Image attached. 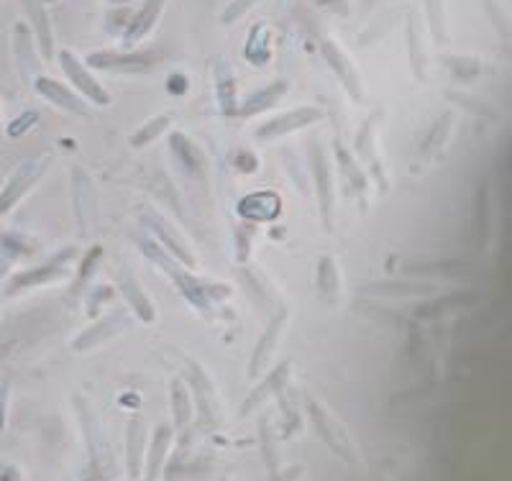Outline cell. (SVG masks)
Returning a JSON list of instances; mask_svg holds the SVG:
<instances>
[{"instance_id":"6da1fadb","label":"cell","mask_w":512,"mask_h":481,"mask_svg":"<svg viewBox=\"0 0 512 481\" xmlns=\"http://www.w3.org/2000/svg\"><path fill=\"white\" fill-rule=\"evenodd\" d=\"M136 249H139L146 259L152 261L159 272H164L172 279V284H175V290L182 295V300H185L195 313L203 315V318H216L218 305L233 295V290L228 284L216 282V279H203L195 272H190V269L182 267L180 261L172 259L154 238H136Z\"/></svg>"},{"instance_id":"7a4b0ae2","label":"cell","mask_w":512,"mask_h":481,"mask_svg":"<svg viewBox=\"0 0 512 481\" xmlns=\"http://www.w3.org/2000/svg\"><path fill=\"white\" fill-rule=\"evenodd\" d=\"M136 218L144 226L146 236L154 238L164 251H167L172 259H177L185 269L190 272H198L200 269V256L198 249L192 246V241L187 238V233L177 226L162 208L152 203H139L136 205Z\"/></svg>"},{"instance_id":"3957f363","label":"cell","mask_w":512,"mask_h":481,"mask_svg":"<svg viewBox=\"0 0 512 481\" xmlns=\"http://www.w3.org/2000/svg\"><path fill=\"white\" fill-rule=\"evenodd\" d=\"M77 259H80V249H77V246H64V249L54 251L49 259L39 261L34 267L18 269V272H13L11 279H8L6 295L18 297L24 295V292L49 287V284L64 282V279H72Z\"/></svg>"},{"instance_id":"277c9868","label":"cell","mask_w":512,"mask_h":481,"mask_svg":"<svg viewBox=\"0 0 512 481\" xmlns=\"http://www.w3.org/2000/svg\"><path fill=\"white\" fill-rule=\"evenodd\" d=\"M52 162L54 157L47 151V154L26 159V162H21L8 174L6 185L0 187V218L11 215L18 205L29 198L31 192L41 185V180L47 177V172L52 169Z\"/></svg>"},{"instance_id":"5b68a950","label":"cell","mask_w":512,"mask_h":481,"mask_svg":"<svg viewBox=\"0 0 512 481\" xmlns=\"http://www.w3.org/2000/svg\"><path fill=\"white\" fill-rule=\"evenodd\" d=\"M305 410H308L310 423H313L320 441L326 443V446L331 448V451L344 461V464H351V466L361 464V453L359 448H356L354 438L346 433L341 420H338L336 415L323 405V402H318L315 397H305Z\"/></svg>"},{"instance_id":"8992f818","label":"cell","mask_w":512,"mask_h":481,"mask_svg":"<svg viewBox=\"0 0 512 481\" xmlns=\"http://www.w3.org/2000/svg\"><path fill=\"white\" fill-rule=\"evenodd\" d=\"M70 198L72 215L82 238H93L100 223V192L95 177L85 167L75 164L70 172Z\"/></svg>"},{"instance_id":"52a82bcc","label":"cell","mask_w":512,"mask_h":481,"mask_svg":"<svg viewBox=\"0 0 512 481\" xmlns=\"http://www.w3.org/2000/svg\"><path fill=\"white\" fill-rule=\"evenodd\" d=\"M310 172L315 180L320 226L326 233H333L336 228V169H333V159L323 144L310 146Z\"/></svg>"},{"instance_id":"ba28073f","label":"cell","mask_w":512,"mask_h":481,"mask_svg":"<svg viewBox=\"0 0 512 481\" xmlns=\"http://www.w3.org/2000/svg\"><path fill=\"white\" fill-rule=\"evenodd\" d=\"M54 57H57L64 77L70 80V87L75 90L77 95H80V98L88 100L90 105H98V108H108V105L113 103L111 93L105 90L103 82L93 75V70H90L88 64L82 62V59L77 57L72 49H59Z\"/></svg>"},{"instance_id":"9c48e42d","label":"cell","mask_w":512,"mask_h":481,"mask_svg":"<svg viewBox=\"0 0 512 481\" xmlns=\"http://www.w3.org/2000/svg\"><path fill=\"white\" fill-rule=\"evenodd\" d=\"M287 328H290V308H282L274 313V318L269 320L264 333L259 336V341H256L254 354H251L249 361V379L256 382L262 374H267V371L272 369L274 359L280 354L282 341H285L287 336Z\"/></svg>"},{"instance_id":"30bf717a","label":"cell","mask_w":512,"mask_h":481,"mask_svg":"<svg viewBox=\"0 0 512 481\" xmlns=\"http://www.w3.org/2000/svg\"><path fill=\"white\" fill-rule=\"evenodd\" d=\"M379 113H374L369 121L361 123V128L356 131V141H354V157L359 159V164L367 169L369 180H374L379 185V192L387 190L390 185V174H387V164L382 159V149H379V139H377V128H379Z\"/></svg>"},{"instance_id":"8fae6325","label":"cell","mask_w":512,"mask_h":481,"mask_svg":"<svg viewBox=\"0 0 512 481\" xmlns=\"http://www.w3.org/2000/svg\"><path fill=\"white\" fill-rule=\"evenodd\" d=\"M167 144L169 157H172V162H175L177 172L182 177H187L192 182H203L208 177V154H205L203 146L192 139V136L182 134V131H169Z\"/></svg>"},{"instance_id":"7c38bea8","label":"cell","mask_w":512,"mask_h":481,"mask_svg":"<svg viewBox=\"0 0 512 481\" xmlns=\"http://www.w3.org/2000/svg\"><path fill=\"white\" fill-rule=\"evenodd\" d=\"M72 407H75L77 423H80L82 438H85V446H88V464L90 469H100V466L113 464L111 451L105 446V435L100 428V420L95 415V410L90 407L88 397L72 395Z\"/></svg>"},{"instance_id":"4fadbf2b","label":"cell","mask_w":512,"mask_h":481,"mask_svg":"<svg viewBox=\"0 0 512 481\" xmlns=\"http://www.w3.org/2000/svg\"><path fill=\"white\" fill-rule=\"evenodd\" d=\"M326 118V111L318 108V105H300V108H292V111L277 113V116L267 118L262 126L256 128V139L262 141H277L285 139V136L295 134V131H303V128L315 126Z\"/></svg>"},{"instance_id":"5bb4252c","label":"cell","mask_w":512,"mask_h":481,"mask_svg":"<svg viewBox=\"0 0 512 481\" xmlns=\"http://www.w3.org/2000/svg\"><path fill=\"white\" fill-rule=\"evenodd\" d=\"M31 87L36 90V95H41L49 105L59 108V111L67 113V116L93 118V108H90L88 100L80 98V95H77L70 85H64V82L47 75H39L31 82Z\"/></svg>"},{"instance_id":"9a60e30c","label":"cell","mask_w":512,"mask_h":481,"mask_svg":"<svg viewBox=\"0 0 512 481\" xmlns=\"http://www.w3.org/2000/svg\"><path fill=\"white\" fill-rule=\"evenodd\" d=\"M159 62L157 52H93L85 64L90 70L116 72V75H139V72H149L154 64Z\"/></svg>"},{"instance_id":"2e32d148","label":"cell","mask_w":512,"mask_h":481,"mask_svg":"<svg viewBox=\"0 0 512 481\" xmlns=\"http://www.w3.org/2000/svg\"><path fill=\"white\" fill-rule=\"evenodd\" d=\"M126 328H128L126 313L100 315V318L90 320V325L85 328V331H80L75 338H72V351H75V354H88V351H95V348L105 346V343L116 341Z\"/></svg>"},{"instance_id":"e0dca14e","label":"cell","mask_w":512,"mask_h":481,"mask_svg":"<svg viewBox=\"0 0 512 481\" xmlns=\"http://www.w3.org/2000/svg\"><path fill=\"white\" fill-rule=\"evenodd\" d=\"M333 159H336L338 177L346 182V192H349L356 203H361V205L367 203L369 185H372V180H369L367 169L361 167L359 159L354 157V151H351L341 139L333 141Z\"/></svg>"},{"instance_id":"ac0fdd59","label":"cell","mask_w":512,"mask_h":481,"mask_svg":"<svg viewBox=\"0 0 512 481\" xmlns=\"http://www.w3.org/2000/svg\"><path fill=\"white\" fill-rule=\"evenodd\" d=\"M292 371H295L292 361H282V364L272 366L267 374H262V377L256 379L259 384H254V389H251L249 397L244 400V407H241V418H246V415H251V412L259 410L262 405H267L269 400H274V397L280 395L282 389L290 387Z\"/></svg>"},{"instance_id":"d6986e66","label":"cell","mask_w":512,"mask_h":481,"mask_svg":"<svg viewBox=\"0 0 512 481\" xmlns=\"http://www.w3.org/2000/svg\"><path fill=\"white\" fill-rule=\"evenodd\" d=\"M187 384L192 389V400H195V410H200L210 425L221 423V400H218V389L210 379L208 371L198 364L190 361V374H187Z\"/></svg>"},{"instance_id":"ffe728a7","label":"cell","mask_w":512,"mask_h":481,"mask_svg":"<svg viewBox=\"0 0 512 481\" xmlns=\"http://www.w3.org/2000/svg\"><path fill=\"white\" fill-rule=\"evenodd\" d=\"M116 290H118V295L123 297V302H126L128 310H131V315H134L136 320H141V323H146V325L157 323L159 320L157 305H154V300L149 297V292L141 287L139 279L128 272V269H118Z\"/></svg>"},{"instance_id":"44dd1931","label":"cell","mask_w":512,"mask_h":481,"mask_svg":"<svg viewBox=\"0 0 512 481\" xmlns=\"http://www.w3.org/2000/svg\"><path fill=\"white\" fill-rule=\"evenodd\" d=\"M236 215H239L244 223H254V226L277 221V218L282 215L280 192H274V190L249 192V195H244V198L239 200V205H236Z\"/></svg>"},{"instance_id":"7402d4cb","label":"cell","mask_w":512,"mask_h":481,"mask_svg":"<svg viewBox=\"0 0 512 481\" xmlns=\"http://www.w3.org/2000/svg\"><path fill=\"white\" fill-rule=\"evenodd\" d=\"M320 52H323V59L328 62V67L333 70V75L341 80V85L346 87V93L354 100H364V82H361L359 72H356L354 62L346 57V52L338 47L333 39L320 41Z\"/></svg>"},{"instance_id":"603a6c76","label":"cell","mask_w":512,"mask_h":481,"mask_svg":"<svg viewBox=\"0 0 512 481\" xmlns=\"http://www.w3.org/2000/svg\"><path fill=\"white\" fill-rule=\"evenodd\" d=\"M13 54H16V67L21 80L34 82L41 75V54L36 47L34 34H31L29 24H21L18 21L13 26Z\"/></svg>"},{"instance_id":"cb8c5ba5","label":"cell","mask_w":512,"mask_h":481,"mask_svg":"<svg viewBox=\"0 0 512 481\" xmlns=\"http://www.w3.org/2000/svg\"><path fill=\"white\" fill-rule=\"evenodd\" d=\"M172 443H175V428H172V425H157L152 438H149V446H146L144 481L162 479Z\"/></svg>"},{"instance_id":"d4e9b609","label":"cell","mask_w":512,"mask_h":481,"mask_svg":"<svg viewBox=\"0 0 512 481\" xmlns=\"http://www.w3.org/2000/svg\"><path fill=\"white\" fill-rule=\"evenodd\" d=\"M213 85H216L218 111L226 118H236L241 103L239 80H236L231 64H228L226 59H216V62H213Z\"/></svg>"},{"instance_id":"484cf974","label":"cell","mask_w":512,"mask_h":481,"mask_svg":"<svg viewBox=\"0 0 512 481\" xmlns=\"http://www.w3.org/2000/svg\"><path fill=\"white\" fill-rule=\"evenodd\" d=\"M26 16L31 21V34H34L36 47L44 59H52L57 54V41H54V26L52 18L47 13V3L41 0H26Z\"/></svg>"},{"instance_id":"4316f807","label":"cell","mask_w":512,"mask_h":481,"mask_svg":"<svg viewBox=\"0 0 512 481\" xmlns=\"http://www.w3.org/2000/svg\"><path fill=\"white\" fill-rule=\"evenodd\" d=\"M149 446V435H146V423L141 418L128 420L126 428V474L131 481H139L144 476V456Z\"/></svg>"},{"instance_id":"83f0119b","label":"cell","mask_w":512,"mask_h":481,"mask_svg":"<svg viewBox=\"0 0 512 481\" xmlns=\"http://www.w3.org/2000/svg\"><path fill=\"white\" fill-rule=\"evenodd\" d=\"M290 85L285 80H274L269 82L267 87H259L254 93L246 95L244 100L239 103V113L236 118H254V116H262V113L272 111L274 105H280L282 98L287 95Z\"/></svg>"},{"instance_id":"f1b7e54d","label":"cell","mask_w":512,"mask_h":481,"mask_svg":"<svg viewBox=\"0 0 512 481\" xmlns=\"http://www.w3.org/2000/svg\"><path fill=\"white\" fill-rule=\"evenodd\" d=\"M315 287H318V295L326 302H331V305H336L344 297V272H341V264H338V259L333 254H323L318 259Z\"/></svg>"},{"instance_id":"f546056e","label":"cell","mask_w":512,"mask_h":481,"mask_svg":"<svg viewBox=\"0 0 512 481\" xmlns=\"http://www.w3.org/2000/svg\"><path fill=\"white\" fill-rule=\"evenodd\" d=\"M41 251L39 238L29 233L13 231V228H0V261L16 264V261H31Z\"/></svg>"},{"instance_id":"4dcf8cb0","label":"cell","mask_w":512,"mask_h":481,"mask_svg":"<svg viewBox=\"0 0 512 481\" xmlns=\"http://www.w3.org/2000/svg\"><path fill=\"white\" fill-rule=\"evenodd\" d=\"M438 287L431 282H379V284H364L359 290V295H374V297H392V300H400V297H410V300H423V297L436 295Z\"/></svg>"},{"instance_id":"1f68e13d","label":"cell","mask_w":512,"mask_h":481,"mask_svg":"<svg viewBox=\"0 0 512 481\" xmlns=\"http://www.w3.org/2000/svg\"><path fill=\"white\" fill-rule=\"evenodd\" d=\"M167 0H144L141 11L131 18V24L126 26V34H123V44L126 47H134L139 44L144 36H149L154 31V26L159 24V16L164 13Z\"/></svg>"},{"instance_id":"d6a6232c","label":"cell","mask_w":512,"mask_h":481,"mask_svg":"<svg viewBox=\"0 0 512 481\" xmlns=\"http://www.w3.org/2000/svg\"><path fill=\"white\" fill-rule=\"evenodd\" d=\"M169 402H172V420H175L172 428L185 433L192 425V420H195V412H198L195 410V400H192V389L187 384V379H172V384H169Z\"/></svg>"},{"instance_id":"836d02e7","label":"cell","mask_w":512,"mask_h":481,"mask_svg":"<svg viewBox=\"0 0 512 481\" xmlns=\"http://www.w3.org/2000/svg\"><path fill=\"white\" fill-rule=\"evenodd\" d=\"M172 123H175L172 113H159V116L149 118L144 126H139L134 134H131L128 146H131V149H146V146L157 144L159 139H164V136L172 131Z\"/></svg>"},{"instance_id":"e575fe53","label":"cell","mask_w":512,"mask_h":481,"mask_svg":"<svg viewBox=\"0 0 512 481\" xmlns=\"http://www.w3.org/2000/svg\"><path fill=\"white\" fill-rule=\"evenodd\" d=\"M103 259H105V251L103 246H90L85 254H80L75 264V272H72V292H80V290H88V284L93 282V277L98 274V269L103 267Z\"/></svg>"},{"instance_id":"d590c367","label":"cell","mask_w":512,"mask_h":481,"mask_svg":"<svg viewBox=\"0 0 512 481\" xmlns=\"http://www.w3.org/2000/svg\"><path fill=\"white\" fill-rule=\"evenodd\" d=\"M408 49L410 64H413L418 80H425V67H428V47H425V31L420 24L418 13H410L408 18Z\"/></svg>"},{"instance_id":"8d00e7d4","label":"cell","mask_w":512,"mask_h":481,"mask_svg":"<svg viewBox=\"0 0 512 481\" xmlns=\"http://www.w3.org/2000/svg\"><path fill=\"white\" fill-rule=\"evenodd\" d=\"M454 123H456L454 116H441V121L431 128L428 139H425L423 146H420V159L433 162L438 154L446 151V146L451 144V134H454Z\"/></svg>"},{"instance_id":"74e56055","label":"cell","mask_w":512,"mask_h":481,"mask_svg":"<svg viewBox=\"0 0 512 481\" xmlns=\"http://www.w3.org/2000/svg\"><path fill=\"white\" fill-rule=\"evenodd\" d=\"M244 57L249 59L251 64H256V67H262V64H267L269 59H272V31H269L267 26L256 24L254 29H251L249 41H246L244 47Z\"/></svg>"},{"instance_id":"f35d334b","label":"cell","mask_w":512,"mask_h":481,"mask_svg":"<svg viewBox=\"0 0 512 481\" xmlns=\"http://www.w3.org/2000/svg\"><path fill=\"white\" fill-rule=\"evenodd\" d=\"M244 277H246V282H249V287H254V290H256L259 300L274 302V305H277V310L287 308L285 297H282V292L277 290V287H274L272 279H269L267 274L259 272V269H256V267H246Z\"/></svg>"},{"instance_id":"ab89813d","label":"cell","mask_w":512,"mask_h":481,"mask_svg":"<svg viewBox=\"0 0 512 481\" xmlns=\"http://www.w3.org/2000/svg\"><path fill=\"white\" fill-rule=\"evenodd\" d=\"M113 297H116V287L113 284L100 282L88 287V295H85V315H88V320L100 318L103 308L108 302H113Z\"/></svg>"},{"instance_id":"60d3db41","label":"cell","mask_w":512,"mask_h":481,"mask_svg":"<svg viewBox=\"0 0 512 481\" xmlns=\"http://www.w3.org/2000/svg\"><path fill=\"white\" fill-rule=\"evenodd\" d=\"M425 11H428V26L438 39H446L448 34V8L446 0H425Z\"/></svg>"},{"instance_id":"b9f144b4","label":"cell","mask_w":512,"mask_h":481,"mask_svg":"<svg viewBox=\"0 0 512 481\" xmlns=\"http://www.w3.org/2000/svg\"><path fill=\"white\" fill-rule=\"evenodd\" d=\"M492 187L484 182L482 187H479V218H482V238H484V246H489V238H492V218H495V213H492Z\"/></svg>"},{"instance_id":"7bdbcfd3","label":"cell","mask_w":512,"mask_h":481,"mask_svg":"<svg viewBox=\"0 0 512 481\" xmlns=\"http://www.w3.org/2000/svg\"><path fill=\"white\" fill-rule=\"evenodd\" d=\"M259 438H262V448H264V461L269 466V474H277V466H280V451L274 446V428L272 420H264L262 428H259Z\"/></svg>"},{"instance_id":"ee69618b","label":"cell","mask_w":512,"mask_h":481,"mask_svg":"<svg viewBox=\"0 0 512 481\" xmlns=\"http://www.w3.org/2000/svg\"><path fill=\"white\" fill-rule=\"evenodd\" d=\"M36 126H39V113L24 111L21 116H16L11 123H8L6 134L8 139H24V136L29 134V131H34Z\"/></svg>"},{"instance_id":"f6af8a7d","label":"cell","mask_w":512,"mask_h":481,"mask_svg":"<svg viewBox=\"0 0 512 481\" xmlns=\"http://www.w3.org/2000/svg\"><path fill=\"white\" fill-rule=\"evenodd\" d=\"M256 3H259V0H233L231 6L223 11V24H233V21H239V18L244 16L246 11H251Z\"/></svg>"},{"instance_id":"bcb514c9","label":"cell","mask_w":512,"mask_h":481,"mask_svg":"<svg viewBox=\"0 0 512 481\" xmlns=\"http://www.w3.org/2000/svg\"><path fill=\"white\" fill-rule=\"evenodd\" d=\"M233 164L239 167V172H256L259 169V159H256V154L251 149H239L236 154H233Z\"/></svg>"},{"instance_id":"7dc6e473","label":"cell","mask_w":512,"mask_h":481,"mask_svg":"<svg viewBox=\"0 0 512 481\" xmlns=\"http://www.w3.org/2000/svg\"><path fill=\"white\" fill-rule=\"evenodd\" d=\"M8 412H11V384L0 379V433L6 430Z\"/></svg>"},{"instance_id":"c3c4849f","label":"cell","mask_w":512,"mask_h":481,"mask_svg":"<svg viewBox=\"0 0 512 481\" xmlns=\"http://www.w3.org/2000/svg\"><path fill=\"white\" fill-rule=\"evenodd\" d=\"M116 479H118V469L113 464H108V466H100V469H90V474L82 481H116Z\"/></svg>"},{"instance_id":"681fc988","label":"cell","mask_w":512,"mask_h":481,"mask_svg":"<svg viewBox=\"0 0 512 481\" xmlns=\"http://www.w3.org/2000/svg\"><path fill=\"white\" fill-rule=\"evenodd\" d=\"M272 481H303V466H290L282 474H274Z\"/></svg>"},{"instance_id":"f907efd6","label":"cell","mask_w":512,"mask_h":481,"mask_svg":"<svg viewBox=\"0 0 512 481\" xmlns=\"http://www.w3.org/2000/svg\"><path fill=\"white\" fill-rule=\"evenodd\" d=\"M111 3H126V0H111Z\"/></svg>"},{"instance_id":"816d5d0a","label":"cell","mask_w":512,"mask_h":481,"mask_svg":"<svg viewBox=\"0 0 512 481\" xmlns=\"http://www.w3.org/2000/svg\"><path fill=\"white\" fill-rule=\"evenodd\" d=\"M41 3H54V0H41Z\"/></svg>"},{"instance_id":"f5cc1de1","label":"cell","mask_w":512,"mask_h":481,"mask_svg":"<svg viewBox=\"0 0 512 481\" xmlns=\"http://www.w3.org/2000/svg\"><path fill=\"white\" fill-rule=\"evenodd\" d=\"M0 128H3V116H0Z\"/></svg>"}]
</instances>
